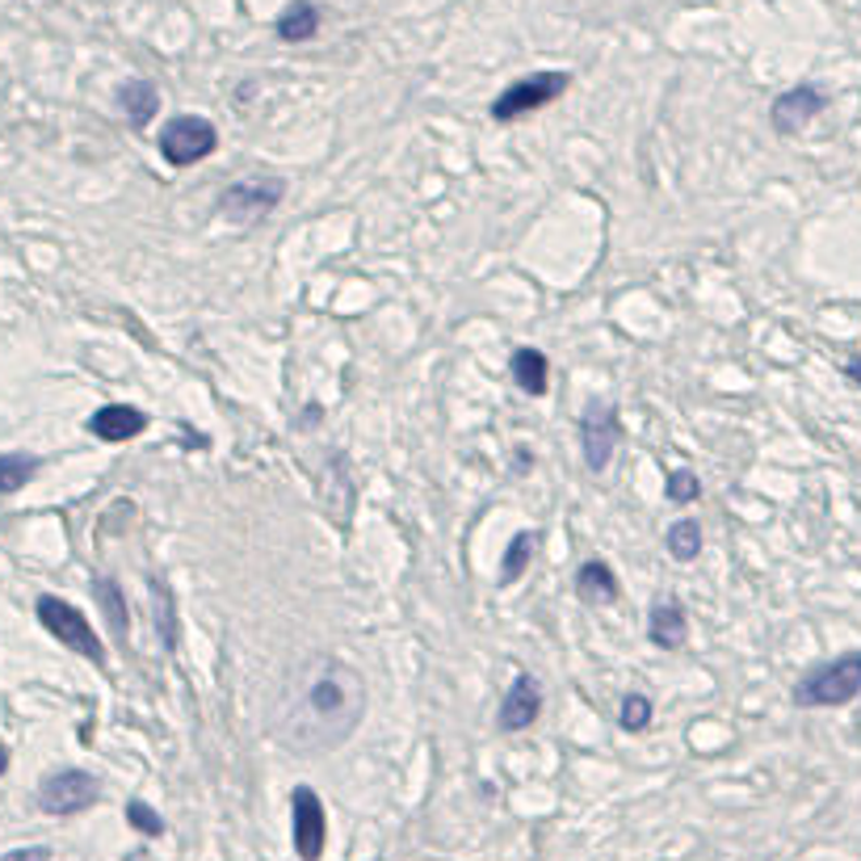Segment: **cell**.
<instances>
[{
    "label": "cell",
    "instance_id": "13",
    "mask_svg": "<svg viewBox=\"0 0 861 861\" xmlns=\"http://www.w3.org/2000/svg\"><path fill=\"white\" fill-rule=\"evenodd\" d=\"M647 638H651L656 647H664V651L685 647V638H689V618H685V606H681L676 597H664V602L651 606V613H647Z\"/></svg>",
    "mask_w": 861,
    "mask_h": 861
},
{
    "label": "cell",
    "instance_id": "5",
    "mask_svg": "<svg viewBox=\"0 0 861 861\" xmlns=\"http://www.w3.org/2000/svg\"><path fill=\"white\" fill-rule=\"evenodd\" d=\"M568 85H572L568 72H530V76L512 80L509 89L492 101V118H496V123H517V118H526V114L550 105L555 97H564L568 93Z\"/></svg>",
    "mask_w": 861,
    "mask_h": 861
},
{
    "label": "cell",
    "instance_id": "21",
    "mask_svg": "<svg viewBox=\"0 0 861 861\" xmlns=\"http://www.w3.org/2000/svg\"><path fill=\"white\" fill-rule=\"evenodd\" d=\"M664 546H669L672 559H681V564L698 559V555H702V526H698L694 517H681V521H672L669 534H664Z\"/></svg>",
    "mask_w": 861,
    "mask_h": 861
},
{
    "label": "cell",
    "instance_id": "6",
    "mask_svg": "<svg viewBox=\"0 0 861 861\" xmlns=\"http://www.w3.org/2000/svg\"><path fill=\"white\" fill-rule=\"evenodd\" d=\"M215 148H219V130L211 118H198V114H177L160 130V156L173 168H190V164L211 156Z\"/></svg>",
    "mask_w": 861,
    "mask_h": 861
},
{
    "label": "cell",
    "instance_id": "14",
    "mask_svg": "<svg viewBox=\"0 0 861 861\" xmlns=\"http://www.w3.org/2000/svg\"><path fill=\"white\" fill-rule=\"evenodd\" d=\"M575 597L588 602V606H609V602H618V575H613V568H609L606 559L580 564V572H575Z\"/></svg>",
    "mask_w": 861,
    "mask_h": 861
},
{
    "label": "cell",
    "instance_id": "22",
    "mask_svg": "<svg viewBox=\"0 0 861 861\" xmlns=\"http://www.w3.org/2000/svg\"><path fill=\"white\" fill-rule=\"evenodd\" d=\"M152 593H156V631H160V638H164V651H177V643H181L177 602H173V593H168L164 580H152Z\"/></svg>",
    "mask_w": 861,
    "mask_h": 861
},
{
    "label": "cell",
    "instance_id": "10",
    "mask_svg": "<svg viewBox=\"0 0 861 861\" xmlns=\"http://www.w3.org/2000/svg\"><path fill=\"white\" fill-rule=\"evenodd\" d=\"M828 110V97L820 85H795V89H786L782 97H773V105H769V123L777 135H798V130L807 127L815 114H824Z\"/></svg>",
    "mask_w": 861,
    "mask_h": 861
},
{
    "label": "cell",
    "instance_id": "9",
    "mask_svg": "<svg viewBox=\"0 0 861 861\" xmlns=\"http://www.w3.org/2000/svg\"><path fill=\"white\" fill-rule=\"evenodd\" d=\"M290 840L294 853L303 861H319L324 840H328V811L312 786H294L290 790Z\"/></svg>",
    "mask_w": 861,
    "mask_h": 861
},
{
    "label": "cell",
    "instance_id": "3",
    "mask_svg": "<svg viewBox=\"0 0 861 861\" xmlns=\"http://www.w3.org/2000/svg\"><path fill=\"white\" fill-rule=\"evenodd\" d=\"M287 198V177L278 173H256V177H240L231 181L224 193H219V219H227L231 227L249 231L261 219H269Z\"/></svg>",
    "mask_w": 861,
    "mask_h": 861
},
{
    "label": "cell",
    "instance_id": "23",
    "mask_svg": "<svg viewBox=\"0 0 861 861\" xmlns=\"http://www.w3.org/2000/svg\"><path fill=\"white\" fill-rule=\"evenodd\" d=\"M651 714H656L651 698L626 694L622 706H618V727H622V732H647V727H651Z\"/></svg>",
    "mask_w": 861,
    "mask_h": 861
},
{
    "label": "cell",
    "instance_id": "26",
    "mask_svg": "<svg viewBox=\"0 0 861 861\" xmlns=\"http://www.w3.org/2000/svg\"><path fill=\"white\" fill-rule=\"evenodd\" d=\"M0 861H51V845H26V849H9Z\"/></svg>",
    "mask_w": 861,
    "mask_h": 861
},
{
    "label": "cell",
    "instance_id": "7",
    "mask_svg": "<svg viewBox=\"0 0 861 861\" xmlns=\"http://www.w3.org/2000/svg\"><path fill=\"white\" fill-rule=\"evenodd\" d=\"M97 798H101V782H97L89 769H55L38 782V807L47 815H80L89 811Z\"/></svg>",
    "mask_w": 861,
    "mask_h": 861
},
{
    "label": "cell",
    "instance_id": "16",
    "mask_svg": "<svg viewBox=\"0 0 861 861\" xmlns=\"http://www.w3.org/2000/svg\"><path fill=\"white\" fill-rule=\"evenodd\" d=\"M93 597L101 613H105V622H110V635H118L127 643L130 635V609H127V597H123V584L114 580V575H93Z\"/></svg>",
    "mask_w": 861,
    "mask_h": 861
},
{
    "label": "cell",
    "instance_id": "18",
    "mask_svg": "<svg viewBox=\"0 0 861 861\" xmlns=\"http://www.w3.org/2000/svg\"><path fill=\"white\" fill-rule=\"evenodd\" d=\"M539 546H543V530H517L505 546V559H501V584H517L526 568L534 564Z\"/></svg>",
    "mask_w": 861,
    "mask_h": 861
},
{
    "label": "cell",
    "instance_id": "11",
    "mask_svg": "<svg viewBox=\"0 0 861 861\" xmlns=\"http://www.w3.org/2000/svg\"><path fill=\"white\" fill-rule=\"evenodd\" d=\"M539 714H543V685H539V676L534 672H517L509 694H505V702L496 710V727L509 735L526 732V727L539 723Z\"/></svg>",
    "mask_w": 861,
    "mask_h": 861
},
{
    "label": "cell",
    "instance_id": "15",
    "mask_svg": "<svg viewBox=\"0 0 861 861\" xmlns=\"http://www.w3.org/2000/svg\"><path fill=\"white\" fill-rule=\"evenodd\" d=\"M118 105H123V114H127V123L135 130H143L152 118H156L160 110V89L152 80H143V76H135L127 80L123 89H118Z\"/></svg>",
    "mask_w": 861,
    "mask_h": 861
},
{
    "label": "cell",
    "instance_id": "12",
    "mask_svg": "<svg viewBox=\"0 0 861 861\" xmlns=\"http://www.w3.org/2000/svg\"><path fill=\"white\" fill-rule=\"evenodd\" d=\"M85 429L101 438V442H130V438H139L143 429H148V413H139V408H127V404H105V408H97L89 420H85Z\"/></svg>",
    "mask_w": 861,
    "mask_h": 861
},
{
    "label": "cell",
    "instance_id": "4",
    "mask_svg": "<svg viewBox=\"0 0 861 861\" xmlns=\"http://www.w3.org/2000/svg\"><path fill=\"white\" fill-rule=\"evenodd\" d=\"M34 613H38V622H42V631L60 638L67 651H76V656L93 660L97 669L105 664V643H101V635L93 631V622L72 606V602L47 593V597H38V602H34Z\"/></svg>",
    "mask_w": 861,
    "mask_h": 861
},
{
    "label": "cell",
    "instance_id": "28",
    "mask_svg": "<svg viewBox=\"0 0 861 861\" xmlns=\"http://www.w3.org/2000/svg\"><path fill=\"white\" fill-rule=\"evenodd\" d=\"M4 769H9V748L0 744V773H4Z\"/></svg>",
    "mask_w": 861,
    "mask_h": 861
},
{
    "label": "cell",
    "instance_id": "25",
    "mask_svg": "<svg viewBox=\"0 0 861 861\" xmlns=\"http://www.w3.org/2000/svg\"><path fill=\"white\" fill-rule=\"evenodd\" d=\"M127 824L139 832V836H160V832H164L160 811H152L143 798H130V802H127Z\"/></svg>",
    "mask_w": 861,
    "mask_h": 861
},
{
    "label": "cell",
    "instance_id": "8",
    "mask_svg": "<svg viewBox=\"0 0 861 861\" xmlns=\"http://www.w3.org/2000/svg\"><path fill=\"white\" fill-rule=\"evenodd\" d=\"M622 442V420L609 400H588L580 413V450H584V467L593 476H602L613 458V450Z\"/></svg>",
    "mask_w": 861,
    "mask_h": 861
},
{
    "label": "cell",
    "instance_id": "27",
    "mask_svg": "<svg viewBox=\"0 0 861 861\" xmlns=\"http://www.w3.org/2000/svg\"><path fill=\"white\" fill-rule=\"evenodd\" d=\"M845 379L861 387V357H849V362H845Z\"/></svg>",
    "mask_w": 861,
    "mask_h": 861
},
{
    "label": "cell",
    "instance_id": "19",
    "mask_svg": "<svg viewBox=\"0 0 861 861\" xmlns=\"http://www.w3.org/2000/svg\"><path fill=\"white\" fill-rule=\"evenodd\" d=\"M319 34V9L312 0H290L278 17V38L282 42H307Z\"/></svg>",
    "mask_w": 861,
    "mask_h": 861
},
{
    "label": "cell",
    "instance_id": "1",
    "mask_svg": "<svg viewBox=\"0 0 861 861\" xmlns=\"http://www.w3.org/2000/svg\"><path fill=\"white\" fill-rule=\"evenodd\" d=\"M362 719H366V681L332 651H312L299 664H290L269 706V727L278 744L303 757L337 752L353 739Z\"/></svg>",
    "mask_w": 861,
    "mask_h": 861
},
{
    "label": "cell",
    "instance_id": "2",
    "mask_svg": "<svg viewBox=\"0 0 861 861\" xmlns=\"http://www.w3.org/2000/svg\"><path fill=\"white\" fill-rule=\"evenodd\" d=\"M861 694V651H845L828 664H815L795 681V706L824 710V706H849Z\"/></svg>",
    "mask_w": 861,
    "mask_h": 861
},
{
    "label": "cell",
    "instance_id": "24",
    "mask_svg": "<svg viewBox=\"0 0 861 861\" xmlns=\"http://www.w3.org/2000/svg\"><path fill=\"white\" fill-rule=\"evenodd\" d=\"M664 496H669L672 505H694L702 496V479L694 476V471H685V467H672L669 479H664Z\"/></svg>",
    "mask_w": 861,
    "mask_h": 861
},
{
    "label": "cell",
    "instance_id": "17",
    "mask_svg": "<svg viewBox=\"0 0 861 861\" xmlns=\"http://www.w3.org/2000/svg\"><path fill=\"white\" fill-rule=\"evenodd\" d=\"M512 370V383L521 387L526 395H546V387H550V362H546L543 350H517L509 362Z\"/></svg>",
    "mask_w": 861,
    "mask_h": 861
},
{
    "label": "cell",
    "instance_id": "20",
    "mask_svg": "<svg viewBox=\"0 0 861 861\" xmlns=\"http://www.w3.org/2000/svg\"><path fill=\"white\" fill-rule=\"evenodd\" d=\"M38 458L34 454H22V450H13V454H0V496H13V492H22L34 476H38Z\"/></svg>",
    "mask_w": 861,
    "mask_h": 861
}]
</instances>
